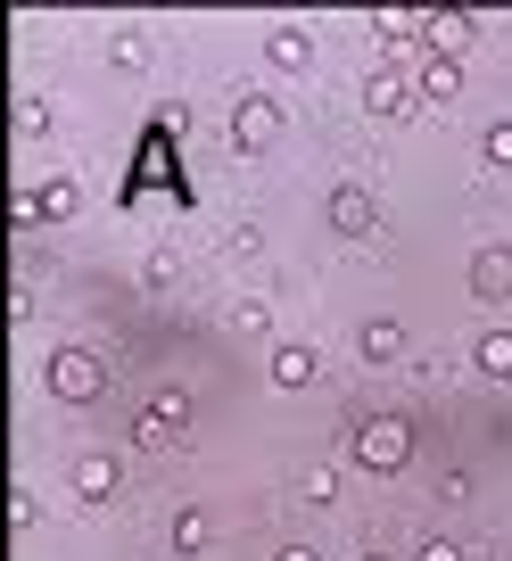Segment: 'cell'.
<instances>
[{"instance_id":"19","label":"cell","mask_w":512,"mask_h":561,"mask_svg":"<svg viewBox=\"0 0 512 561\" xmlns=\"http://www.w3.org/2000/svg\"><path fill=\"white\" fill-rule=\"evenodd\" d=\"M9 224H18V231H34V224H50V207H42V191H18V207H9Z\"/></svg>"},{"instance_id":"23","label":"cell","mask_w":512,"mask_h":561,"mask_svg":"<svg viewBox=\"0 0 512 561\" xmlns=\"http://www.w3.org/2000/svg\"><path fill=\"white\" fill-rule=\"evenodd\" d=\"M273 561H322V553H315V545H282Z\"/></svg>"},{"instance_id":"5","label":"cell","mask_w":512,"mask_h":561,"mask_svg":"<svg viewBox=\"0 0 512 561\" xmlns=\"http://www.w3.org/2000/svg\"><path fill=\"white\" fill-rule=\"evenodd\" d=\"M413 100H422V91H413L406 67H372L364 75V107L372 116H413Z\"/></svg>"},{"instance_id":"7","label":"cell","mask_w":512,"mask_h":561,"mask_svg":"<svg viewBox=\"0 0 512 561\" xmlns=\"http://www.w3.org/2000/svg\"><path fill=\"white\" fill-rule=\"evenodd\" d=\"M471 298L512 306V248H479V256H471Z\"/></svg>"},{"instance_id":"3","label":"cell","mask_w":512,"mask_h":561,"mask_svg":"<svg viewBox=\"0 0 512 561\" xmlns=\"http://www.w3.org/2000/svg\"><path fill=\"white\" fill-rule=\"evenodd\" d=\"M231 140H240L248 158H265L273 140H282V100H240L231 107Z\"/></svg>"},{"instance_id":"9","label":"cell","mask_w":512,"mask_h":561,"mask_svg":"<svg viewBox=\"0 0 512 561\" xmlns=\"http://www.w3.org/2000/svg\"><path fill=\"white\" fill-rule=\"evenodd\" d=\"M75 495H83V504H107V495H116V462L83 455V462H75Z\"/></svg>"},{"instance_id":"10","label":"cell","mask_w":512,"mask_h":561,"mask_svg":"<svg viewBox=\"0 0 512 561\" xmlns=\"http://www.w3.org/2000/svg\"><path fill=\"white\" fill-rule=\"evenodd\" d=\"M355 347H364V364H397V355H406V331L380 314V322H364V339H355Z\"/></svg>"},{"instance_id":"6","label":"cell","mask_w":512,"mask_h":561,"mask_svg":"<svg viewBox=\"0 0 512 561\" xmlns=\"http://www.w3.org/2000/svg\"><path fill=\"white\" fill-rule=\"evenodd\" d=\"M479 42V18L471 9H430V58H463Z\"/></svg>"},{"instance_id":"14","label":"cell","mask_w":512,"mask_h":561,"mask_svg":"<svg viewBox=\"0 0 512 561\" xmlns=\"http://www.w3.org/2000/svg\"><path fill=\"white\" fill-rule=\"evenodd\" d=\"M207 537H215V520H207V512H174V553H207Z\"/></svg>"},{"instance_id":"11","label":"cell","mask_w":512,"mask_h":561,"mask_svg":"<svg viewBox=\"0 0 512 561\" xmlns=\"http://www.w3.org/2000/svg\"><path fill=\"white\" fill-rule=\"evenodd\" d=\"M422 100H463V58H422Z\"/></svg>"},{"instance_id":"17","label":"cell","mask_w":512,"mask_h":561,"mask_svg":"<svg viewBox=\"0 0 512 561\" xmlns=\"http://www.w3.org/2000/svg\"><path fill=\"white\" fill-rule=\"evenodd\" d=\"M339 495V471H298V504H331Z\"/></svg>"},{"instance_id":"8","label":"cell","mask_w":512,"mask_h":561,"mask_svg":"<svg viewBox=\"0 0 512 561\" xmlns=\"http://www.w3.org/2000/svg\"><path fill=\"white\" fill-rule=\"evenodd\" d=\"M182 421H191V397H182V388H158V397H149V413H141V430H133V438H174Z\"/></svg>"},{"instance_id":"24","label":"cell","mask_w":512,"mask_h":561,"mask_svg":"<svg viewBox=\"0 0 512 561\" xmlns=\"http://www.w3.org/2000/svg\"><path fill=\"white\" fill-rule=\"evenodd\" d=\"M364 561H389V553H364Z\"/></svg>"},{"instance_id":"2","label":"cell","mask_w":512,"mask_h":561,"mask_svg":"<svg viewBox=\"0 0 512 561\" xmlns=\"http://www.w3.org/2000/svg\"><path fill=\"white\" fill-rule=\"evenodd\" d=\"M42 380H50V397H58V404H91V397L107 388V364H100L91 347H58Z\"/></svg>"},{"instance_id":"18","label":"cell","mask_w":512,"mask_h":561,"mask_svg":"<svg viewBox=\"0 0 512 561\" xmlns=\"http://www.w3.org/2000/svg\"><path fill=\"white\" fill-rule=\"evenodd\" d=\"M107 58H116L124 75H141V67H149V42H141V34H116V50H107Z\"/></svg>"},{"instance_id":"1","label":"cell","mask_w":512,"mask_h":561,"mask_svg":"<svg viewBox=\"0 0 512 561\" xmlns=\"http://www.w3.org/2000/svg\"><path fill=\"white\" fill-rule=\"evenodd\" d=\"M348 455L364 462V471H406V462H413V421L406 413H372L364 430L348 438Z\"/></svg>"},{"instance_id":"12","label":"cell","mask_w":512,"mask_h":561,"mask_svg":"<svg viewBox=\"0 0 512 561\" xmlns=\"http://www.w3.org/2000/svg\"><path fill=\"white\" fill-rule=\"evenodd\" d=\"M265 58H273V67H282V75H298L306 58H315V42H306L298 25H282V34H265Z\"/></svg>"},{"instance_id":"21","label":"cell","mask_w":512,"mask_h":561,"mask_svg":"<svg viewBox=\"0 0 512 561\" xmlns=\"http://www.w3.org/2000/svg\"><path fill=\"white\" fill-rule=\"evenodd\" d=\"M18 133H25V140H34V133H50V107H42V100H25V107H18Z\"/></svg>"},{"instance_id":"15","label":"cell","mask_w":512,"mask_h":561,"mask_svg":"<svg viewBox=\"0 0 512 561\" xmlns=\"http://www.w3.org/2000/svg\"><path fill=\"white\" fill-rule=\"evenodd\" d=\"M479 371H488V380H512V331H488V339H479Z\"/></svg>"},{"instance_id":"4","label":"cell","mask_w":512,"mask_h":561,"mask_svg":"<svg viewBox=\"0 0 512 561\" xmlns=\"http://www.w3.org/2000/svg\"><path fill=\"white\" fill-rule=\"evenodd\" d=\"M322 215H331L339 240H372V231H380V207H372V191H355V182H339Z\"/></svg>"},{"instance_id":"16","label":"cell","mask_w":512,"mask_h":561,"mask_svg":"<svg viewBox=\"0 0 512 561\" xmlns=\"http://www.w3.org/2000/svg\"><path fill=\"white\" fill-rule=\"evenodd\" d=\"M42 207H50V224H67V215L83 207V191H75L67 174H50V182H42Z\"/></svg>"},{"instance_id":"22","label":"cell","mask_w":512,"mask_h":561,"mask_svg":"<svg viewBox=\"0 0 512 561\" xmlns=\"http://www.w3.org/2000/svg\"><path fill=\"white\" fill-rule=\"evenodd\" d=\"M413 561H463V553H455V545H446V537H430V545H422V553H413Z\"/></svg>"},{"instance_id":"20","label":"cell","mask_w":512,"mask_h":561,"mask_svg":"<svg viewBox=\"0 0 512 561\" xmlns=\"http://www.w3.org/2000/svg\"><path fill=\"white\" fill-rule=\"evenodd\" d=\"M479 149H488V165H512V124H488V140H479Z\"/></svg>"},{"instance_id":"13","label":"cell","mask_w":512,"mask_h":561,"mask_svg":"<svg viewBox=\"0 0 512 561\" xmlns=\"http://www.w3.org/2000/svg\"><path fill=\"white\" fill-rule=\"evenodd\" d=\"M315 371H322V355H315V347H282V355H273V380H282V388H306Z\"/></svg>"}]
</instances>
